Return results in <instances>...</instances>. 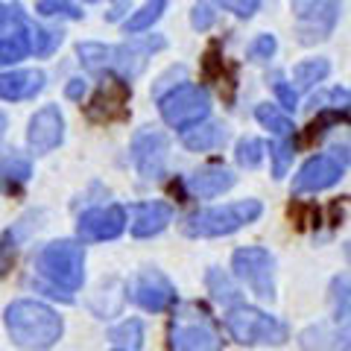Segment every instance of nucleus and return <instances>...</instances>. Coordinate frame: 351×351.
<instances>
[{"label":"nucleus","instance_id":"obj_2","mask_svg":"<svg viewBox=\"0 0 351 351\" xmlns=\"http://www.w3.org/2000/svg\"><path fill=\"white\" fill-rule=\"evenodd\" d=\"M36 269L50 281V295L71 302V293L80 290L85 281V249L73 240H53L38 252Z\"/></svg>","mask_w":351,"mask_h":351},{"label":"nucleus","instance_id":"obj_22","mask_svg":"<svg viewBox=\"0 0 351 351\" xmlns=\"http://www.w3.org/2000/svg\"><path fill=\"white\" fill-rule=\"evenodd\" d=\"M27 53H29V32L27 29H18L12 36L0 38V64L21 62Z\"/></svg>","mask_w":351,"mask_h":351},{"label":"nucleus","instance_id":"obj_7","mask_svg":"<svg viewBox=\"0 0 351 351\" xmlns=\"http://www.w3.org/2000/svg\"><path fill=\"white\" fill-rule=\"evenodd\" d=\"M208 108H211V100H208V91L199 85H182L167 97H161V114L176 129H191L193 123L205 120Z\"/></svg>","mask_w":351,"mask_h":351},{"label":"nucleus","instance_id":"obj_33","mask_svg":"<svg viewBox=\"0 0 351 351\" xmlns=\"http://www.w3.org/2000/svg\"><path fill=\"white\" fill-rule=\"evenodd\" d=\"M334 299H337V322L343 319L346 322V316H348V278H337L334 281Z\"/></svg>","mask_w":351,"mask_h":351},{"label":"nucleus","instance_id":"obj_3","mask_svg":"<svg viewBox=\"0 0 351 351\" xmlns=\"http://www.w3.org/2000/svg\"><path fill=\"white\" fill-rule=\"evenodd\" d=\"M263 214V205L258 199H240L223 208H205L196 211L182 223V232L188 237H223L243 228Z\"/></svg>","mask_w":351,"mask_h":351},{"label":"nucleus","instance_id":"obj_37","mask_svg":"<svg viewBox=\"0 0 351 351\" xmlns=\"http://www.w3.org/2000/svg\"><path fill=\"white\" fill-rule=\"evenodd\" d=\"M41 12L44 15H68V18H76L80 12H76V6H71V3H50V0H44L41 3Z\"/></svg>","mask_w":351,"mask_h":351},{"label":"nucleus","instance_id":"obj_39","mask_svg":"<svg viewBox=\"0 0 351 351\" xmlns=\"http://www.w3.org/2000/svg\"><path fill=\"white\" fill-rule=\"evenodd\" d=\"M9 261H12V249H9L3 240H0V276L6 272V267H9Z\"/></svg>","mask_w":351,"mask_h":351},{"label":"nucleus","instance_id":"obj_11","mask_svg":"<svg viewBox=\"0 0 351 351\" xmlns=\"http://www.w3.org/2000/svg\"><path fill=\"white\" fill-rule=\"evenodd\" d=\"M293 12L302 24L304 41L325 38L334 29V21L339 12V0H293Z\"/></svg>","mask_w":351,"mask_h":351},{"label":"nucleus","instance_id":"obj_13","mask_svg":"<svg viewBox=\"0 0 351 351\" xmlns=\"http://www.w3.org/2000/svg\"><path fill=\"white\" fill-rule=\"evenodd\" d=\"M129 85L123 80H106L103 88L94 94L91 106H88V117L97 123H112V120H123L129 112Z\"/></svg>","mask_w":351,"mask_h":351},{"label":"nucleus","instance_id":"obj_35","mask_svg":"<svg viewBox=\"0 0 351 351\" xmlns=\"http://www.w3.org/2000/svg\"><path fill=\"white\" fill-rule=\"evenodd\" d=\"M226 9H232L234 15H240V18H249L255 9L261 6V0H219Z\"/></svg>","mask_w":351,"mask_h":351},{"label":"nucleus","instance_id":"obj_32","mask_svg":"<svg viewBox=\"0 0 351 351\" xmlns=\"http://www.w3.org/2000/svg\"><path fill=\"white\" fill-rule=\"evenodd\" d=\"M346 114H339V112H325L322 117H316L311 126H307V135H304V141H313V138H319V135H325L328 132V126L331 123H337V120H343Z\"/></svg>","mask_w":351,"mask_h":351},{"label":"nucleus","instance_id":"obj_10","mask_svg":"<svg viewBox=\"0 0 351 351\" xmlns=\"http://www.w3.org/2000/svg\"><path fill=\"white\" fill-rule=\"evenodd\" d=\"M170 351H223V339L205 319L179 316L170 325Z\"/></svg>","mask_w":351,"mask_h":351},{"label":"nucleus","instance_id":"obj_6","mask_svg":"<svg viewBox=\"0 0 351 351\" xmlns=\"http://www.w3.org/2000/svg\"><path fill=\"white\" fill-rule=\"evenodd\" d=\"M234 272L243 278L258 299H276V258L261 246H246L234 252Z\"/></svg>","mask_w":351,"mask_h":351},{"label":"nucleus","instance_id":"obj_15","mask_svg":"<svg viewBox=\"0 0 351 351\" xmlns=\"http://www.w3.org/2000/svg\"><path fill=\"white\" fill-rule=\"evenodd\" d=\"M62 135H64V120L56 106H44L41 112L29 120V147H32V152H38V156L50 152L53 147H59Z\"/></svg>","mask_w":351,"mask_h":351},{"label":"nucleus","instance_id":"obj_36","mask_svg":"<svg viewBox=\"0 0 351 351\" xmlns=\"http://www.w3.org/2000/svg\"><path fill=\"white\" fill-rule=\"evenodd\" d=\"M272 88H276V94H278L284 108H295V91L281 80V76H272Z\"/></svg>","mask_w":351,"mask_h":351},{"label":"nucleus","instance_id":"obj_31","mask_svg":"<svg viewBox=\"0 0 351 351\" xmlns=\"http://www.w3.org/2000/svg\"><path fill=\"white\" fill-rule=\"evenodd\" d=\"M18 29H27L24 18L18 15V9H6V6H0V38L12 36V32H18Z\"/></svg>","mask_w":351,"mask_h":351},{"label":"nucleus","instance_id":"obj_17","mask_svg":"<svg viewBox=\"0 0 351 351\" xmlns=\"http://www.w3.org/2000/svg\"><path fill=\"white\" fill-rule=\"evenodd\" d=\"M173 223V208L167 202H147L135 208V223H132V234L135 237H152L164 232Z\"/></svg>","mask_w":351,"mask_h":351},{"label":"nucleus","instance_id":"obj_14","mask_svg":"<svg viewBox=\"0 0 351 351\" xmlns=\"http://www.w3.org/2000/svg\"><path fill=\"white\" fill-rule=\"evenodd\" d=\"M132 158H135L144 179H161L164 161H167V138L152 129L141 132L135 138V144H132Z\"/></svg>","mask_w":351,"mask_h":351},{"label":"nucleus","instance_id":"obj_20","mask_svg":"<svg viewBox=\"0 0 351 351\" xmlns=\"http://www.w3.org/2000/svg\"><path fill=\"white\" fill-rule=\"evenodd\" d=\"M226 138H228V132L219 123H193V129H184V147L193 149V152L223 147Z\"/></svg>","mask_w":351,"mask_h":351},{"label":"nucleus","instance_id":"obj_25","mask_svg":"<svg viewBox=\"0 0 351 351\" xmlns=\"http://www.w3.org/2000/svg\"><path fill=\"white\" fill-rule=\"evenodd\" d=\"M108 337L114 339V343H123V346H132V351L141 348V339H144V328H141L138 319H132V322H123V325H117L108 331Z\"/></svg>","mask_w":351,"mask_h":351},{"label":"nucleus","instance_id":"obj_21","mask_svg":"<svg viewBox=\"0 0 351 351\" xmlns=\"http://www.w3.org/2000/svg\"><path fill=\"white\" fill-rule=\"evenodd\" d=\"M32 167L24 156H9L0 161V191L3 193H18L29 182Z\"/></svg>","mask_w":351,"mask_h":351},{"label":"nucleus","instance_id":"obj_19","mask_svg":"<svg viewBox=\"0 0 351 351\" xmlns=\"http://www.w3.org/2000/svg\"><path fill=\"white\" fill-rule=\"evenodd\" d=\"M234 184V173L226 167H205L199 173H193L188 179V188L193 196L199 199H211V196H219L223 191H228Z\"/></svg>","mask_w":351,"mask_h":351},{"label":"nucleus","instance_id":"obj_24","mask_svg":"<svg viewBox=\"0 0 351 351\" xmlns=\"http://www.w3.org/2000/svg\"><path fill=\"white\" fill-rule=\"evenodd\" d=\"M164 6H167V0H149V3L141 9L138 15H132V18H129L126 29H129V32H141V29L152 27V21H158V15L164 12Z\"/></svg>","mask_w":351,"mask_h":351},{"label":"nucleus","instance_id":"obj_18","mask_svg":"<svg viewBox=\"0 0 351 351\" xmlns=\"http://www.w3.org/2000/svg\"><path fill=\"white\" fill-rule=\"evenodd\" d=\"M44 88L41 71H12L0 73V100H27Z\"/></svg>","mask_w":351,"mask_h":351},{"label":"nucleus","instance_id":"obj_5","mask_svg":"<svg viewBox=\"0 0 351 351\" xmlns=\"http://www.w3.org/2000/svg\"><path fill=\"white\" fill-rule=\"evenodd\" d=\"M161 38L147 41V44H132V47H103V44H82L80 47V59L85 68L91 71H103V68H117L126 76H135L144 68L147 56L156 47H161Z\"/></svg>","mask_w":351,"mask_h":351},{"label":"nucleus","instance_id":"obj_8","mask_svg":"<svg viewBox=\"0 0 351 351\" xmlns=\"http://www.w3.org/2000/svg\"><path fill=\"white\" fill-rule=\"evenodd\" d=\"M348 167V149H331L328 156H316L295 173L293 179V191L295 193H316L337 184L343 179V173Z\"/></svg>","mask_w":351,"mask_h":351},{"label":"nucleus","instance_id":"obj_28","mask_svg":"<svg viewBox=\"0 0 351 351\" xmlns=\"http://www.w3.org/2000/svg\"><path fill=\"white\" fill-rule=\"evenodd\" d=\"M237 161H240V167L255 170L258 164L263 161V144H261L258 138H246V141H240V144H237Z\"/></svg>","mask_w":351,"mask_h":351},{"label":"nucleus","instance_id":"obj_26","mask_svg":"<svg viewBox=\"0 0 351 351\" xmlns=\"http://www.w3.org/2000/svg\"><path fill=\"white\" fill-rule=\"evenodd\" d=\"M208 287H211V293H214V299H217V302H226V304L237 302V290H234V284L228 281L219 269H211V272H208Z\"/></svg>","mask_w":351,"mask_h":351},{"label":"nucleus","instance_id":"obj_40","mask_svg":"<svg viewBox=\"0 0 351 351\" xmlns=\"http://www.w3.org/2000/svg\"><path fill=\"white\" fill-rule=\"evenodd\" d=\"M80 91H82V82L73 80V85H68V97H80Z\"/></svg>","mask_w":351,"mask_h":351},{"label":"nucleus","instance_id":"obj_4","mask_svg":"<svg viewBox=\"0 0 351 351\" xmlns=\"http://www.w3.org/2000/svg\"><path fill=\"white\" fill-rule=\"evenodd\" d=\"M226 328L237 343L243 346H281L290 337L287 325L272 319L269 313L255 311V307L240 304L226 316Z\"/></svg>","mask_w":351,"mask_h":351},{"label":"nucleus","instance_id":"obj_38","mask_svg":"<svg viewBox=\"0 0 351 351\" xmlns=\"http://www.w3.org/2000/svg\"><path fill=\"white\" fill-rule=\"evenodd\" d=\"M214 21V12L208 6H202V9H196L193 12V27H208Z\"/></svg>","mask_w":351,"mask_h":351},{"label":"nucleus","instance_id":"obj_30","mask_svg":"<svg viewBox=\"0 0 351 351\" xmlns=\"http://www.w3.org/2000/svg\"><path fill=\"white\" fill-rule=\"evenodd\" d=\"M293 156H295V152H293V144H290V141H281V144L272 147V161H276V164H272V173H276V179H281V176L287 173Z\"/></svg>","mask_w":351,"mask_h":351},{"label":"nucleus","instance_id":"obj_23","mask_svg":"<svg viewBox=\"0 0 351 351\" xmlns=\"http://www.w3.org/2000/svg\"><path fill=\"white\" fill-rule=\"evenodd\" d=\"M255 117H258L261 123L267 126L269 132H276L278 138H287V135H293V120H290L287 114H281L276 106H258Z\"/></svg>","mask_w":351,"mask_h":351},{"label":"nucleus","instance_id":"obj_1","mask_svg":"<svg viewBox=\"0 0 351 351\" xmlns=\"http://www.w3.org/2000/svg\"><path fill=\"white\" fill-rule=\"evenodd\" d=\"M3 319H6V331L12 337V343L21 346L24 351H47L62 337V316L53 307L32 302V299L12 302L6 307Z\"/></svg>","mask_w":351,"mask_h":351},{"label":"nucleus","instance_id":"obj_16","mask_svg":"<svg viewBox=\"0 0 351 351\" xmlns=\"http://www.w3.org/2000/svg\"><path fill=\"white\" fill-rule=\"evenodd\" d=\"M299 346L304 351H348V322L337 325H313L299 334Z\"/></svg>","mask_w":351,"mask_h":351},{"label":"nucleus","instance_id":"obj_12","mask_svg":"<svg viewBox=\"0 0 351 351\" xmlns=\"http://www.w3.org/2000/svg\"><path fill=\"white\" fill-rule=\"evenodd\" d=\"M126 228V211L120 205H100L80 217L76 232L82 240H114Z\"/></svg>","mask_w":351,"mask_h":351},{"label":"nucleus","instance_id":"obj_9","mask_svg":"<svg viewBox=\"0 0 351 351\" xmlns=\"http://www.w3.org/2000/svg\"><path fill=\"white\" fill-rule=\"evenodd\" d=\"M129 299L138 307L152 313H161L176 302V287L170 284V278L158 269H144L138 272L135 281L129 284Z\"/></svg>","mask_w":351,"mask_h":351},{"label":"nucleus","instance_id":"obj_34","mask_svg":"<svg viewBox=\"0 0 351 351\" xmlns=\"http://www.w3.org/2000/svg\"><path fill=\"white\" fill-rule=\"evenodd\" d=\"M272 53H276V38H272V36H261V38L249 47V59L261 62V59H269Z\"/></svg>","mask_w":351,"mask_h":351},{"label":"nucleus","instance_id":"obj_27","mask_svg":"<svg viewBox=\"0 0 351 351\" xmlns=\"http://www.w3.org/2000/svg\"><path fill=\"white\" fill-rule=\"evenodd\" d=\"M328 73V62L325 59H313V62H304L295 68V82H299V88H311L313 82H319L322 76Z\"/></svg>","mask_w":351,"mask_h":351},{"label":"nucleus","instance_id":"obj_29","mask_svg":"<svg viewBox=\"0 0 351 351\" xmlns=\"http://www.w3.org/2000/svg\"><path fill=\"white\" fill-rule=\"evenodd\" d=\"M29 36H32V38H29V50L41 53V56H44V53H50V50L62 41L59 32H53V29H38V27H36V32H29Z\"/></svg>","mask_w":351,"mask_h":351}]
</instances>
